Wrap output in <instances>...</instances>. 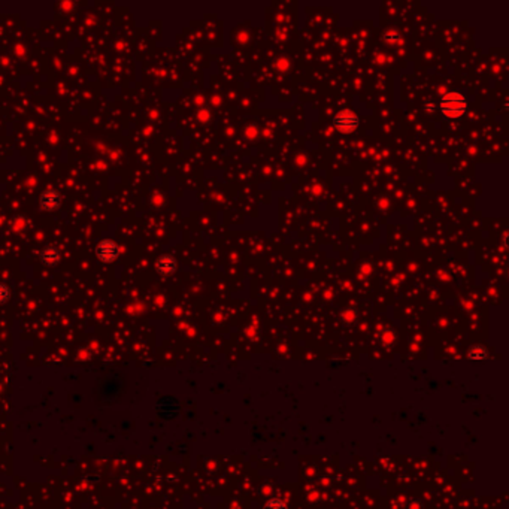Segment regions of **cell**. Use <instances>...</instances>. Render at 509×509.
Segmentation results:
<instances>
[{
    "label": "cell",
    "mask_w": 509,
    "mask_h": 509,
    "mask_svg": "<svg viewBox=\"0 0 509 509\" xmlns=\"http://www.w3.org/2000/svg\"><path fill=\"white\" fill-rule=\"evenodd\" d=\"M469 108L467 99L460 91H448L442 96L439 102V109L445 118L457 120L461 118Z\"/></svg>",
    "instance_id": "cell-1"
},
{
    "label": "cell",
    "mask_w": 509,
    "mask_h": 509,
    "mask_svg": "<svg viewBox=\"0 0 509 509\" xmlns=\"http://www.w3.org/2000/svg\"><path fill=\"white\" fill-rule=\"evenodd\" d=\"M359 126H360V118L351 109H342L333 117V127L344 135L354 133L359 129Z\"/></svg>",
    "instance_id": "cell-2"
},
{
    "label": "cell",
    "mask_w": 509,
    "mask_h": 509,
    "mask_svg": "<svg viewBox=\"0 0 509 509\" xmlns=\"http://www.w3.org/2000/svg\"><path fill=\"white\" fill-rule=\"evenodd\" d=\"M96 256L103 262V263H111L118 259L120 256V248L118 245L111 240V239H103L97 248H96Z\"/></svg>",
    "instance_id": "cell-3"
},
{
    "label": "cell",
    "mask_w": 509,
    "mask_h": 509,
    "mask_svg": "<svg viewBox=\"0 0 509 509\" xmlns=\"http://www.w3.org/2000/svg\"><path fill=\"white\" fill-rule=\"evenodd\" d=\"M39 203L45 211H54L57 208H60L62 205V197L56 190H47L41 194L39 197Z\"/></svg>",
    "instance_id": "cell-4"
},
{
    "label": "cell",
    "mask_w": 509,
    "mask_h": 509,
    "mask_svg": "<svg viewBox=\"0 0 509 509\" xmlns=\"http://www.w3.org/2000/svg\"><path fill=\"white\" fill-rule=\"evenodd\" d=\"M155 271L163 277H170L176 272V260L172 256H161L155 263Z\"/></svg>",
    "instance_id": "cell-5"
},
{
    "label": "cell",
    "mask_w": 509,
    "mask_h": 509,
    "mask_svg": "<svg viewBox=\"0 0 509 509\" xmlns=\"http://www.w3.org/2000/svg\"><path fill=\"white\" fill-rule=\"evenodd\" d=\"M60 251L56 246H45L39 254L41 262L47 266H56L60 262Z\"/></svg>",
    "instance_id": "cell-6"
},
{
    "label": "cell",
    "mask_w": 509,
    "mask_h": 509,
    "mask_svg": "<svg viewBox=\"0 0 509 509\" xmlns=\"http://www.w3.org/2000/svg\"><path fill=\"white\" fill-rule=\"evenodd\" d=\"M384 42L388 44V45H397L400 42V33L396 30V29H388L384 36H382Z\"/></svg>",
    "instance_id": "cell-7"
},
{
    "label": "cell",
    "mask_w": 509,
    "mask_h": 509,
    "mask_svg": "<svg viewBox=\"0 0 509 509\" xmlns=\"http://www.w3.org/2000/svg\"><path fill=\"white\" fill-rule=\"evenodd\" d=\"M275 68L280 72H289L290 68H291V62L287 57H278L277 62H275Z\"/></svg>",
    "instance_id": "cell-8"
},
{
    "label": "cell",
    "mask_w": 509,
    "mask_h": 509,
    "mask_svg": "<svg viewBox=\"0 0 509 509\" xmlns=\"http://www.w3.org/2000/svg\"><path fill=\"white\" fill-rule=\"evenodd\" d=\"M11 299V289L6 284H0V305L6 303Z\"/></svg>",
    "instance_id": "cell-9"
},
{
    "label": "cell",
    "mask_w": 509,
    "mask_h": 509,
    "mask_svg": "<svg viewBox=\"0 0 509 509\" xmlns=\"http://www.w3.org/2000/svg\"><path fill=\"white\" fill-rule=\"evenodd\" d=\"M259 127L257 126H254V124H249V126H246V129H245V138L248 139V141H254V139H256L257 136H259Z\"/></svg>",
    "instance_id": "cell-10"
},
{
    "label": "cell",
    "mask_w": 509,
    "mask_h": 509,
    "mask_svg": "<svg viewBox=\"0 0 509 509\" xmlns=\"http://www.w3.org/2000/svg\"><path fill=\"white\" fill-rule=\"evenodd\" d=\"M197 120H199L200 123H208V121L211 120V114H209V111H208V109H205V108L199 109V111H197Z\"/></svg>",
    "instance_id": "cell-11"
},
{
    "label": "cell",
    "mask_w": 509,
    "mask_h": 509,
    "mask_svg": "<svg viewBox=\"0 0 509 509\" xmlns=\"http://www.w3.org/2000/svg\"><path fill=\"white\" fill-rule=\"evenodd\" d=\"M265 509H287V508H286V505H284L283 502H280V500H272V502H269V503L266 505Z\"/></svg>",
    "instance_id": "cell-12"
},
{
    "label": "cell",
    "mask_w": 509,
    "mask_h": 509,
    "mask_svg": "<svg viewBox=\"0 0 509 509\" xmlns=\"http://www.w3.org/2000/svg\"><path fill=\"white\" fill-rule=\"evenodd\" d=\"M373 271V266L370 263H363V266L360 268V275L362 277H369Z\"/></svg>",
    "instance_id": "cell-13"
},
{
    "label": "cell",
    "mask_w": 509,
    "mask_h": 509,
    "mask_svg": "<svg viewBox=\"0 0 509 509\" xmlns=\"http://www.w3.org/2000/svg\"><path fill=\"white\" fill-rule=\"evenodd\" d=\"M12 225H14L15 230H20V228H24V227H26V221H24L23 218H17V219L12 222Z\"/></svg>",
    "instance_id": "cell-14"
},
{
    "label": "cell",
    "mask_w": 509,
    "mask_h": 509,
    "mask_svg": "<svg viewBox=\"0 0 509 509\" xmlns=\"http://www.w3.org/2000/svg\"><path fill=\"white\" fill-rule=\"evenodd\" d=\"M305 161H306V158L303 157V154H299V157L296 158V163H297L299 166H302V164H303Z\"/></svg>",
    "instance_id": "cell-15"
}]
</instances>
